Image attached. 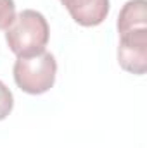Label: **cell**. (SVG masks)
<instances>
[{
  "mask_svg": "<svg viewBox=\"0 0 147 148\" xmlns=\"http://www.w3.org/2000/svg\"><path fill=\"white\" fill-rule=\"evenodd\" d=\"M12 74L16 84L23 91L30 95H42L55 83L57 62L50 52L43 50L30 57H17Z\"/></svg>",
  "mask_w": 147,
  "mask_h": 148,
  "instance_id": "cell-2",
  "label": "cell"
},
{
  "mask_svg": "<svg viewBox=\"0 0 147 148\" xmlns=\"http://www.w3.org/2000/svg\"><path fill=\"white\" fill-rule=\"evenodd\" d=\"M69 16L80 26H99L109 14V0H61Z\"/></svg>",
  "mask_w": 147,
  "mask_h": 148,
  "instance_id": "cell-4",
  "label": "cell"
},
{
  "mask_svg": "<svg viewBox=\"0 0 147 148\" xmlns=\"http://www.w3.org/2000/svg\"><path fill=\"white\" fill-rule=\"evenodd\" d=\"M14 109V97L12 91L0 81V121H3Z\"/></svg>",
  "mask_w": 147,
  "mask_h": 148,
  "instance_id": "cell-7",
  "label": "cell"
},
{
  "mask_svg": "<svg viewBox=\"0 0 147 148\" xmlns=\"http://www.w3.org/2000/svg\"><path fill=\"white\" fill-rule=\"evenodd\" d=\"M147 28L146 0H128L118 17V33Z\"/></svg>",
  "mask_w": 147,
  "mask_h": 148,
  "instance_id": "cell-5",
  "label": "cell"
},
{
  "mask_svg": "<svg viewBox=\"0 0 147 148\" xmlns=\"http://www.w3.org/2000/svg\"><path fill=\"white\" fill-rule=\"evenodd\" d=\"M118 62L126 73L142 76L147 71V28L119 33Z\"/></svg>",
  "mask_w": 147,
  "mask_h": 148,
  "instance_id": "cell-3",
  "label": "cell"
},
{
  "mask_svg": "<svg viewBox=\"0 0 147 148\" xmlns=\"http://www.w3.org/2000/svg\"><path fill=\"white\" fill-rule=\"evenodd\" d=\"M50 36L49 23L33 9L19 12L14 23L5 29V41L17 57H30L45 50Z\"/></svg>",
  "mask_w": 147,
  "mask_h": 148,
  "instance_id": "cell-1",
  "label": "cell"
},
{
  "mask_svg": "<svg viewBox=\"0 0 147 148\" xmlns=\"http://www.w3.org/2000/svg\"><path fill=\"white\" fill-rule=\"evenodd\" d=\"M16 19L14 0H0V29H7Z\"/></svg>",
  "mask_w": 147,
  "mask_h": 148,
  "instance_id": "cell-6",
  "label": "cell"
}]
</instances>
